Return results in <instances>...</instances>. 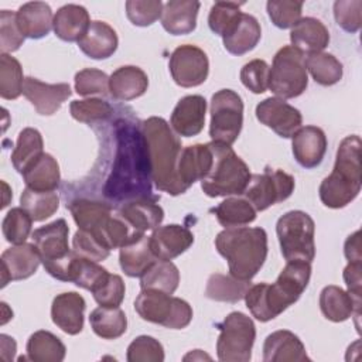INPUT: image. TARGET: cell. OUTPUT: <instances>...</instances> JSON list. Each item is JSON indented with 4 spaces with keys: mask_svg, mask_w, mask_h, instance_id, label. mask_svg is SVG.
I'll list each match as a JSON object with an SVG mask.
<instances>
[{
    "mask_svg": "<svg viewBox=\"0 0 362 362\" xmlns=\"http://www.w3.org/2000/svg\"><path fill=\"white\" fill-rule=\"evenodd\" d=\"M116 150L112 170L103 185L105 198L120 205L139 198H157L151 194V168L141 126L129 119L115 122Z\"/></svg>",
    "mask_w": 362,
    "mask_h": 362,
    "instance_id": "obj_1",
    "label": "cell"
},
{
    "mask_svg": "<svg viewBox=\"0 0 362 362\" xmlns=\"http://www.w3.org/2000/svg\"><path fill=\"white\" fill-rule=\"evenodd\" d=\"M311 263L303 260L287 262L276 283H259L250 286L245 294V303L252 315L260 322L279 317L294 304L308 286Z\"/></svg>",
    "mask_w": 362,
    "mask_h": 362,
    "instance_id": "obj_2",
    "label": "cell"
},
{
    "mask_svg": "<svg viewBox=\"0 0 362 362\" xmlns=\"http://www.w3.org/2000/svg\"><path fill=\"white\" fill-rule=\"evenodd\" d=\"M151 168V178L158 191L173 197L184 194L177 174V164L181 154V140L170 124L157 116H151L141 123Z\"/></svg>",
    "mask_w": 362,
    "mask_h": 362,
    "instance_id": "obj_3",
    "label": "cell"
},
{
    "mask_svg": "<svg viewBox=\"0 0 362 362\" xmlns=\"http://www.w3.org/2000/svg\"><path fill=\"white\" fill-rule=\"evenodd\" d=\"M218 253L228 262L229 274L252 280L267 257V233L263 228H225L215 238Z\"/></svg>",
    "mask_w": 362,
    "mask_h": 362,
    "instance_id": "obj_4",
    "label": "cell"
},
{
    "mask_svg": "<svg viewBox=\"0 0 362 362\" xmlns=\"http://www.w3.org/2000/svg\"><path fill=\"white\" fill-rule=\"evenodd\" d=\"M361 146L358 134L346 136L339 143L334 168L318 188L320 199L325 206L344 208L358 197L362 185Z\"/></svg>",
    "mask_w": 362,
    "mask_h": 362,
    "instance_id": "obj_5",
    "label": "cell"
},
{
    "mask_svg": "<svg viewBox=\"0 0 362 362\" xmlns=\"http://www.w3.org/2000/svg\"><path fill=\"white\" fill-rule=\"evenodd\" d=\"M209 146L214 160L209 173L201 180L202 191L211 198L242 195L252 177L247 164L229 144L211 141Z\"/></svg>",
    "mask_w": 362,
    "mask_h": 362,
    "instance_id": "obj_6",
    "label": "cell"
},
{
    "mask_svg": "<svg viewBox=\"0 0 362 362\" xmlns=\"http://www.w3.org/2000/svg\"><path fill=\"white\" fill-rule=\"evenodd\" d=\"M281 255L287 262L303 260L311 263L315 257V223L304 211H288L276 223Z\"/></svg>",
    "mask_w": 362,
    "mask_h": 362,
    "instance_id": "obj_7",
    "label": "cell"
},
{
    "mask_svg": "<svg viewBox=\"0 0 362 362\" xmlns=\"http://www.w3.org/2000/svg\"><path fill=\"white\" fill-rule=\"evenodd\" d=\"M134 310L144 321L171 329L185 328L192 320V308L185 300L158 290H141Z\"/></svg>",
    "mask_w": 362,
    "mask_h": 362,
    "instance_id": "obj_8",
    "label": "cell"
},
{
    "mask_svg": "<svg viewBox=\"0 0 362 362\" xmlns=\"http://www.w3.org/2000/svg\"><path fill=\"white\" fill-rule=\"evenodd\" d=\"M216 355L223 362H249L256 339V327L250 317L233 311L218 324Z\"/></svg>",
    "mask_w": 362,
    "mask_h": 362,
    "instance_id": "obj_9",
    "label": "cell"
},
{
    "mask_svg": "<svg viewBox=\"0 0 362 362\" xmlns=\"http://www.w3.org/2000/svg\"><path fill=\"white\" fill-rule=\"evenodd\" d=\"M308 85L304 55L291 45L280 48L269 72V89L280 99L300 96Z\"/></svg>",
    "mask_w": 362,
    "mask_h": 362,
    "instance_id": "obj_10",
    "label": "cell"
},
{
    "mask_svg": "<svg viewBox=\"0 0 362 362\" xmlns=\"http://www.w3.org/2000/svg\"><path fill=\"white\" fill-rule=\"evenodd\" d=\"M243 124V102L232 89H221L211 98L209 136L212 141L232 144Z\"/></svg>",
    "mask_w": 362,
    "mask_h": 362,
    "instance_id": "obj_11",
    "label": "cell"
},
{
    "mask_svg": "<svg viewBox=\"0 0 362 362\" xmlns=\"http://www.w3.org/2000/svg\"><path fill=\"white\" fill-rule=\"evenodd\" d=\"M294 177L283 170L266 167L262 174H255L242 194L256 211H264L269 206L286 201L294 191Z\"/></svg>",
    "mask_w": 362,
    "mask_h": 362,
    "instance_id": "obj_12",
    "label": "cell"
},
{
    "mask_svg": "<svg viewBox=\"0 0 362 362\" xmlns=\"http://www.w3.org/2000/svg\"><path fill=\"white\" fill-rule=\"evenodd\" d=\"M170 74L181 88H194L204 83L209 72L206 54L197 45L184 44L177 47L168 61Z\"/></svg>",
    "mask_w": 362,
    "mask_h": 362,
    "instance_id": "obj_13",
    "label": "cell"
},
{
    "mask_svg": "<svg viewBox=\"0 0 362 362\" xmlns=\"http://www.w3.org/2000/svg\"><path fill=\"white\" fill-rule=\"evenodd\" d=\"M255 113L262 124L284 139L293 137L303 123L300 110L280 98H266L257 103Z\"/></svg>",
    "mask_w": 362,
    "mask_h": 362,
    "instance_id": "obj_14",
    "label": "cell"
},
{
    "mask_svg": "<svg viewBox=\"0 0 362 362\" xmlns=\"http://www.w3.org/2000/svg\"><path fill=\"white\" fill-rule=\"evenodd\" d=\"M66 208L69 209L79 229L93 233L109 247L105 238V229L113 215V208L110 204L88 198H78L66 204Z\"/></svg>",
    "mask_w": 362,
    "mask_h": 362,
    "instance_id": "obj_15",
    "label": "cell"
},
{
    "mask_svg": "<svg viewBox=\"0 0 362 362\" xmlns=\"http://www.w3.org/2000/svg\"><path fill=\"white\" fill-rule=\"evenodd\" d=\"M23 95L35 107L37 113L51 116L72 95L68 83H45L37 78L27 76L23 85Z\"/></svg>",
    "mask_w": 362,
    "mask_h": 362,
    "instance_id": "obj_16",
    "label": "cell"
},
{
    "mask_svg": "<svg viewBox=\"0 0 362 362\" xmlns=\"http://www.w3.org/2000/svg\"><path fill=\"white\" fill-rule=\"evenodd\" d=\"M0 263L1 287H4L10 281L24 280L33 276L41 263V257L34 243H23L6 249L1 253Z\"/></svg>",
    "mask_w": 362,
    "mask_h": 362,
    "instance_id": "obj_17",
    "label": "cell"
},
{
    "mask_svg": "<svg viewBox=\"0 0 362 362\" xmlns=\"http://www.w3.org/2000/svg\"><path fill=\"white\" fill-rule=\"evenodd\" d=\"M206 100L201 95H188L181 98L173 109L171 129L182 137H192L202 132L205 124Z\"/></svg>",
    "mask_w": 362,
    "mask_h": 362,
    "instance_id": "obj_18",
    "label": "cell"
},
{
    "mask_svg": "<svg viewBox=\"0 0 362 362\" xmlns=\"http://www.w3.org/2000/svg\"><path fill=\"white\" fill-rule=\"evenodd\" d=\"M68 233L69 228L64 218L41 226L31 233L33 243L37 247L42 264L65 257L71 252L68 246Z\"/></svg>",
    "mask_w": 362,
    "mask_h": 362,
    "instance_id": "obj_19",
    "label": "cell"
},
{
    "mask_svg": "<svg viewBox=\"0 0 362 362\" xmlns=\"http://www.w3.org/2000/svg\"><path fill=\"white\" fill-rule=\"evenodd\" d=\"M194 243L192 232L182 225L157 226L150 235V247L160 260H173Z\"/></svg>",
    "mask_w": 362,
    "mask_h": 362,
    "instance_id": "obj_20",
    "label": "cell"
},
{
    "mask_svg": "<svg viewBox=\"0 0 362 362\" xmlns=\"http://www.w3.org/2000/svg\"><path fill=\"white\" fill-rule=\"evenodd\" d=\"M157 198H139L120 204L116 208V214L122 216L129 226L137 233H146L154 230L164 219V211L157 204Z\"/></svg>",
    "mask_w": 362,
    "mask_h": 362,
    "instance_id": "obj_21",
    "label": "cell"
},
{
    "mask_svg": "<svg viewBox=\"0 0 362 362\" xmlns=\"http://www.w3.org/2000/svg\"><path fill=\"white\" fill-rule=\"evenodd\" d=\"M293 139V154L296 161L304 168H315L321 164L327 151V136L317 126L300 127Z\"/></svg>",
    "mask_w": 362,
    "mask_h": 362,
    "instance_id": "obj_22",
    "label": "cell"
},
{
    "mask_svg": "<svg viewBox=\"0 0 362 362\" xmlns=\"http://www.w3.org/2000/svg\"><path fill=\"white\" fill-rule=\"evenodd\" d=\"M212 150L208 144H194L181 150L177 174L181 185L187 191L194 182L201 181L206 177L212 167Z\"/></svg>",
    "mask_w": 362,
    "mask_h": 362,
    "instance_id": "obj_23",
    "label": "cell"
},
{
    "mask_svg": "<svg viewBox=\"0 0 362 362\" xmlns=\"http://www.w3.org/2000/svg\"><path fill=\"white\" fill-rule=\"evenodd\" d=\"M86 303L83 297L75 291L61 293L52 300L51 318L52 322L69 335H76L83 328V313Z\"/></svg>",
    "mask_w": 362,
    "mask_h": 362,
    "instance_id": "obj_24",
    "label": "cell"
},
{
    "mask_svg": "<svg viewBox=\"0 0 362 362\" xmlns=\"http://www.w3.org/2000/svg\"><path fill=\"white\" fill-rule=\"evenodd\" d=\"M264 362H304L310 361L301 339L288 329H279L266 337L263 344Z\"/></svg>",
    "mask_w": 362,
    "mask_h": 362,
    "instance_id": "obj_25",
    "label": "cell"
},
{
    "mask_svg": "<svg viewBox=\"0 0 362 362\" xmlns=\"http://www.w3.org/2000/svg\"><path fill=\"white\" fill-rule=\"evenodd\" d=\"M16 21L24 38L40 40L52 28V10L44 1H28L16 11Z\"/></svg>",
    "mask_w": 362,
    "mask_h": 362,
    "instance_id": "obj_26",
    "label": "cell"
},
{
    "mask_svg": "<svg viewBox=\"0 0 362 362\" xmlns=\"http://www.w3.org/2000/svg\"><path fill=\"white\" fill-rule=\"evenodd\" d=\"M117 34L105 21H90L85 35L78 41L79 49L92 59H106L117 49Z\"/></svg>",
    "mask_w": 362,
    "mask_h": 362,
    "instance_id": "obj_27",
    "label": "cell"
},
{
    "mask_svg": "<svg viewBox=\"0 0 362 362\" xmlns=\"http://www.w3.org/2000/svg\"><path fill=\"white\" fill-rule=\"evenodd\" d=\"M199 1L170 0L164 4L161 13L163 28L173 35L189 34L197 27Z\"/></svg>",
    "mask_w": 362,
    "mask_h": 362,
    "instance_id": "obj_28",
    "label": "cell"
},
{
    "mask_svg": "<svg viewBox=\"0 0 362 362\" xmlns=\"http://www.w3.org/2000/svg\"><path fill=\"white\" fill-rule=\"evenodd\" d=\"M148 88L147 74L133 65L117 68L109 76V93L117 100H133L144 95Z\"/></svg>",
    "mask_w": 362,
    "mask_h": 362,
    "instance_id": "obj_29",
    "label": "cell"
},
{
    "mask_svg": "<svg viewBox=\"0 0 362 362\" xmlns=\"http://www.w3.org/2000/svg\"><path fill=\"white\" fill-rule=\"evenodd\" d=\"M291 47L298 49L303 55L322 52L329 42V33L327 27L314 17L301 18L290 33Z\"/></svg>",
    "mask_w": 362,
    "mask_h": 362,
    "instance_id": "obj_30",
    "label": "cell"
},
{
    "mask_svg": "<svg viewBox=\"0 0 362 362\" xmlns=\"http://www.w3.org/2000/svg\"><path fill=\"white\" fill-rule=\"evenodd\" d=\"M262 37V28L256 17L242 13L233 27L222 37L225 49L232 55H243L252 51Z\"/></svg>",
    "mask_w": 362,
    "mask_h": 362,
    "instance_id": "obj_31",
    "label": "cell"
},
{
    "mask_svg": "<svg viewBox=\"0 0 362 362\" xmlns=\"http://www.w3.org/2000/svg\"><path fill=\"white\" fill-rule=\"evenodd\" d=\"M89 24V13L83 6L65 4L55 13L52 28L59 40L68 42H78L85 35Z\"/></svg>",
    "mask_w": 362,
    "mask_h": 362,
    "instance_id": "obj_32",
    "label": "cell"
},
{
    "mask_svg": "<svg viewBox=\"0 0 362 362\" xmlns=\"http://www.w3.org/2000/svg\"><path fill=\"white\" fill-rule=\"evenodd\" d=\"M320 308L322 315L332 322L346 321L355 314L361 315V307L355 304L351 294L338 286H325L320 293Z\"/></svg>",
    "mask_w": 362,
    "mask_h": 362,
    "instance_id": "obj_33",
    "label": "cell"
},
{
    "mask_svg": "<svg viewBox=\"0 0 362 362\" xmlns=\"http://www.w3.org/2000/svg\"><path fill=\"white\" fill-rule=\"evenodd\" d=\"M156 260L150 247V236L146 233L120 247L119 263L129 277H140Z\"/></svg>",
    "mask_w": 362,
    "mask_h": 362,
    "instance_id": "obj_34",
    "label": "cell"
},
{
    "mask_svg": "<svg viewBox=\"0 0 362 362\" xmlns=\"http://www.w3.org/2000/svg\"><path fill=\"white\" fill-rule=\"evenodd\" d=\"M23 180L25 182V187L30 189L41 191V192L55 191L61 182L59 165L51 154L44 153L23 174Z\"/></svg>",
    "mask_w": 362,
    "mask_h": 362,
    "instance_id": "obj_35",
    "label": "cell"
},
{
    "mask_svg": "<svg viewBox=\"0 0 362 362\" xmlns=\"http://www.w3.org/2000/svg\"><path fill=\"white\" fill-rule=\"evenodd\" d=\"M44 154L42 136L37 129L25 127L18 133L16 147L11 153L13 167L24 174Z\"/></svg>",
    "mask_w": 362,
    "mask_h": 362,
    "instance_id": "obj_36",
    "label": "cell"
},
{
    "mask_svg": "<svg viewBox=\"0 0 362 362\" xmlns=\"http://www.w3.org/2000/svg\"><path fill=\"white\" fill-rule=\"evenodd\" d=\"M27 358L34 362H61L66 348L64 342L49 331H35L27 341Z\"/></svg>",
    "mask_w": 362,
    "mask_h": 362,
    "instance_id": "obj_37",
    "label": "cell"
},
{
    "mask_svg": "<svg viewBox=\"0 0 362 362\" xmlns=\"http://www.w3.org/2000/svg\"><path fill=\"white\" fill-rule=\"evenodd\" d=\"M250 286V280H239L232 274L214 273L206 281L205 296L214 301L238 303L245 297Z\"/></svg>",
    "mask_w": 362,
    "mask_h": 362,
    "instance_id": "obj_38",
    "label": "cell"
},
{
    "mask_svg": "<svg viewBox=\"0 0 362 362\" xmlns=\"http://www.w3.org/2000/svg\"><path fill=\"white\" fill-rule=\"evenodd\" d=\"M180 283L178 267L171 260L157 259L141 276V290H158L167 294H173Z\"/></svg>",
    "mask_w": 362,
    "mask_h": 362,
    "instance_id": "obj_39",
    "label": "cell"
},
{
    "mask_svg": "<svg viewBox=\"0 0 362 362\" xmlns=\"http://www.w3.org/2000/svg\"><path fill=\"white\" fill-rule=\"evenodd\" d=\"M89 322L92 331L103 339H116L127 329L126 314L119 307L99 305L90 313Z\"/></svg>",
    "mask_w": 362,
    "mask_h": 362,
    "instance_id": "obj_40",
    "label": "cell"
},
{
    "mask_svg": "<svg viewBox=\"0 0 362 362\" xmlns=\"http://www.w3.org/2000/svg\"><path fill=\"white\" fill-rule=\"evenodd\" d=\"M218 222L225 228L245 226L256 219V209L245 197H229L212 209Z\"/></svg>",
    "mask_w": 362,
    "mask_h": 362,
    "instance_id": "obj_41",
    "label": "cell"
},
{
    "mask_svg": "<svg viewBox=\"0 0 362 362\" xmlns=\"http://www.w3.org/2000/svg\"><path fill=\"white\" fill-rule=\"evenodd\" d=\"M305 69L311 74L313 79L322 85V86H331L341 81L344 69L342 64L328 52H315L307 55L304 58Z\"/></svg>",
    "mask_w": 362,
    "mask_h": 362,
    "instance_id": "obj_42",
    "label": "cell"
},
{
    "mask_svg": "<svg viewBox=\"0 0 362 362\" xmlns=\"http://www.w3.org/2000/svg\"><path fill=\"white\" fill-rule=\"evenodd\" d=\"M20 205L30 214L34 222H41L57 212L59 197L54 191L41 192L25 187L20 197Z\"/></svg>",
    "mask_w": 362,
    "mask_h": 362,
    "instance_id": "obj_43",
    "label": "cell"
},
{
    "mask_svg": "<svg viewBox=\"0 0 362 362\" xmlns=\"http://www.w3.org/2000/svg\"><path fill=\"white\" fill-rule=\"evenodd\" d=\"M109 276L110 273L105 267L98 264V262H92L76 255L71 281L75 283L78 287L95 293L107 281Z\"/></svg>",
    "mask_w": 362,
    "mask_h": 362,
    "instance_id": "obj_44",
    "label": "cell"
},
{
    "mask_svg": "<svg viewBox=\"0 0 362 362\" xmlns=\"http://www.w3.org/2000/svg\"><path fill=\"white\" fill-rule=\"evenodd\" d=\"M23 68L20 62L10 54L0 55V96L14 100L23 93L24 85Z\"/></svg>",
    "mask_w": 362,
    "mask_h": 362,
    "instance_id": "obj_45",
    "label": "cell"
},
{
    "mask_svg": "<svg viewBox=\"0 0 362 362\" xmlns=\"http://www.w3.org/2000/svg\"><path fill=\"white\" fill-rule=\"evenodd\" d=\"M33 225V218L30 214L21 208H11L1 223V230L6 240L11 245H23L30 236Z\"/></svg>",
    "mask_w": 362,
    "mask_h": 362,
    "instance_id": "obj_46",
    "label": "cell"
},
{
    "mask_svg": "<svg viewBox=\"0 0 362 362\" xmlns=\"http://www.w3.org/2000/svg\"><path fill=\"white\" fill-rule=\"evenodd\" d=\"M71 116L82 123H95L109 119L113 109L109 102L99 98H90L83 100H72L69 105Z\"/></svg>",
    "mask_w": 362,
    "mask_h": 362,
    "instance_id": "obj_47",
    "label": "cell"
},
{
    "mask_svg": "<svg viewBox=\"0 0 362 362\" xmlns=\"http://www.w3.org/2000/svg\"><path fill=\"white\" fill-rule=\"evenodd\" d=\"M245 3L216 1L212 4L208 16V25L212 33L223 37L240 17V6Z\"/></svg>",
    "mask_w": 362,
    "mask_h": 362,
    "instance_id": "obj_48",
    "label": "cell"
},
{
    "mask_svg": "<svg viewBox=\"0 0 362 362\" xmlns=\"http://www.w3.org/2000/svg\"><path fill=\"white\" fill-rule=\"evenodd\" d=\"M266 8L272 23L277 28L286 30V28H293L301 20L303 1L270 0L267 1Z\"/></svg>",
    "mask_w": 362,
    "mask_h": 362,
    "instance_id": "obj_49",
    "label": "cell"
},
{
    "mask_svg": "<svg viewBox=\"0 0 362 362\" xmlns=\"http://www.w3.org/2000/svg\"><path fill=\"white\" fill-rule=\"evenodd\" d=\"M72 246H74L72 250L78 256L92 262H98V263L105 260L110 255V249L99 238H96L93 233L83 229H78L75 232L72 239Z\"/></svg>",
    "mask_w": 362,
    "mask_h": 362,
    "instance_id": "obj_50",
    "label": "cell"
},
{
    "mask_svg": "<svg viewBox=\"0 0 362 362\" xmlns=\"http://www.w3.org/2000/svg\"><path fill=\"white\" fill-rule=\"evenodd\" d=\"M163 7L161 0H129L126 1V16L132 24L147 27L161 17Z\"/></svg>",
    "mask_w": 362,
    "mask_h": 362,
    "instance_id": "obj_51",
    "label": "cell"
},
{
    "mask_svg": "<svg viewBox=\"0 0 362 362\" xmlns=\"http://www.w3.org/2000/svg\"><path fill=\"white\" fill-rule=\"evenodd\" d=\"M126 359L129 362H163L164 348L156 338L140 335L127 346Z\"/></svg>",
    "mask_w": 362,
    "mask_h": 362,
    "instance_id": "obj_52",
    "label": "cell"
},
{
    "mask_svg": "<svg viewBox=\"0 0 362 362\" xmlns=\"http://www.w3.org/2000/svg\"><path fill=\"white\" fill-rule=\"evenodd\" d=\"M75 90L81 96L109 93V76L96 68H85L75 75Z\"/></svg>",
    "mask_w": 362,
    "mask_h": 362,
    "instance_id": "obj_53",
    "label": "cell"
},
{
    "mask_svg": "<svg viewBox=\"0 0 362 362\" xmlns=\"http://www.w3.org/2000/svg\"><path fill=\"white\" fill-rule=\"evenodd\" d=\"M270 66L264 59H252L240 69V81L245 88L259 95L269 88Z\"/></svg>",
    "mask_w": 362,
    "mask_h": 362,
    "instance_id": "obj_54",
    "label": "cell"
},
{
    "mask_svg": "<svg viewBox=\"0 0 362 362\" xmlns=\"http://www.w3.org/2000/svg\"><path fill=\"white\" fill-rule=\"evenodd\" d=\"M361 0H338L334 3V17L337 24L346 33H356L362 24Z\"/></svg>",
    "mask_w": 362,
    "mask_h": 362,
    "instance_id": "obj_55",
    "label": "cell"
},
{
    "mask_svg": "<svg viewBox=\"0 0 362 362\" xmlns=\"http://www.w3.org/2000/svg\"><path fill=\"white\" fill-rule=\"evenodd\" d=\"M24 42V35L18 30L16 13L8 10L0 11V48L1 54L17 51Z\"/></svg>",
    "mask_w": 362,
    "mask_h": 362,
    "instance_id": "obj_56",
    "label": "cell"
},
{
    "mask_svg": "<svg viewBox=\"0 0 362 362\" xmlns=\"http://www.w3.org/2000/svg\"><path fill=\"white\" fill-rule=\"evenodd\" d=\"M124 281L119 274H110L107 281L93 294L95 301L102 307H119L124 298Z\"/></svg>",
    "mask_w": 362,
    "mask_h": 362,
    "instance_id": "obj_57",
    "label": "cell"
},
{
    "mask_svg": "<svg viewBox=\"0 0 362 362\" xmlns=\"http://www.w3.org/2000/svg\"><path fill=\"white\" fill-rule=\"evenodd\" d=\"M362 262H348L344 269L342 277L348 287V293L354 298L355 304L361 307V287H362Z\"/></svg>",
    "mask_w": 362,
    "mask_h": 362,
    "instance_id": "obj_58",
    "label": "cell"
},
{
    "mask_svg": "<svg viewBox=\"0 0 362 362\" xmlns=\"http://www.w3.org/2000/svg\"><path fill=\"white\" fill-rule=\"evenodd\" d=\"M344 255L348 262H362L361 230H356L346 238L344 245Z\"/></svg>",
    "mask_w": 362,
    "mask_h": 362,
    "instance_id": "obj_59",
    "label": "cell"
},
{
    "mask_svg": "<svg viewBox=\"0 0 362 362\" xmlns=\"http://www.w3.org/2000/svg\"><path fill=\"white\" fill-rule=\"evenodd\" d=\"M0 338H1V358L4 361H11L16 355V341L14 338L6 334H1Z\"/></svg>",
    "mask_w": 362,
    "mask_h": 362,
    "instance_id": "obj_60",
    "label": "cell"
},
{
    "mask_svg": "<svg viewBox=\"0 0 362 362\" xmlns=\"http://www.w3.org/2000/svg\"><path fill=\"white\" fill-rule=\"evenodd\" d=\"M189 359H192V361H197V359H208V361H211V356L204 354L199 349H195V351H192V352H189L188 355L184 356V361H189Z\"/></svg>",
    "mask_w": 362,
    "mask_h": 362,
    "instance_id": "obj_61",
    "label": "cell"
}]
</instances>
